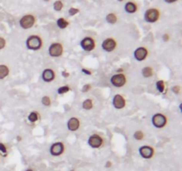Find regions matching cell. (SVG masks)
I'll use <instances>...</instances> for the list:
<instances>
[{
    "mask_svg": "<svg viewBox=\"0 0 182 171\" xmlns=\"http://www.w3.org/2000/svg\"><path fill=\"white\" fill-rule=\"evenodd\" d=\"M26 47L29 50L31 51H38L42 49L44 46V40L41 36L39 35H30L27 37L26 42H25Z\"/></svg>",
    "mask_w": 182,
    "mask_h": 171,
    "instance_id": "1",
    "label": "cell"
},
{
    "mask_svg": "<svg viewBox=\"0 0 182 171\" xmlns=\"http://www.w3.org/2000/svg\"><path fill=\"white\" fill-rule=\"evenodd\" d=\"M152 125L158 129H162L165 128L168 124V118L166 115H164L162 112H157L152 116L151 119Z\"/></svg>",
    "mask_w": 182,
    "mask_h": 171,
    "instance_id": "2",
    "label": "cell"
},
{
    "mask_svg": "<svg viewBox=\"0 0 182 171\" xmlns=\"http://www.w3.org/2000/svg\"><path fill=\"white\" fill-rule=\"evenodd\" d=\"M64 54V46L61 42H53L48 48V55L53 58L61 57Z\"/></svg>",
    "mask_w": 182,
    "mask_h": 171,
    "instance_id": "3",
    "label": "cell"
},
{
    "mask_svg": "<svg viewBox=\"0 0 182 171\" xmlns=\"http://www.w3.org/2000/svg\"><path fill=\"white\" fill-rule=\"evenodd\" d=\"M161 16L160 10L155 7L146 9L144 13V20L148 23H155L159 21Z\"/></svg>",
    "mask_w": 182,
    "mask_h": 171,
    "instance_id": "4",
    "label": "cell"
},
{
    "mask_svg": "<svg viewBox=\"0 0 182 171\" xmlns=\"http://www.w3.org/2000/svg\"><path fill=\"white\" fill-rule=\"evenodd\" d=\"M36 22V16L32 13H28L23 15L20 21H19V24L20 27L23 30H30L31 29Z\"/></svg>",
    "mask_w": 182,
    "mask_h": 171,
    "instance_id": "5",
    "label": "cell"
},
{
    "mask_svg": "<svg viewBox=\"0 0 182 171\" xmlns=\"http://www.w3.org/2000/svg\"><path fill=\"white\" fill-rule=\"evenodd\" d=\"M110 83L113 87L120 88L127 84V76L124 73H115L110 78Z\"/></svg>",
    "mask_w": 182,
    "mask_h": 171,
    "instance_id": "6",
    "label": "cell"
},
{
    "mask_svg": "<svg viewBox=\"0 0 182 171\" xmlns=\"http://www.w3.org/2000/svg\"><path fill=\"white\" fill-rule=\"evenodd\" d=\"M80 46L85 52H92L96 48V40L90 36L84 37L80 41Z\"/></svg>",
    "mask_w": 182,
    "mask_h": 171,
    "instance_id": "7",
    "label": "cell"
},
{
    "mask_svg": "<svg viewBox=\"0 0 182 171\" xmlns=\"http://www.w3.org/2000/svg\"><path fill=\"white\" fill-rule=\"evenodd\" d=\"M87 143L92 149H101L104 145V138L100 134H92L89 137Z\"/></svg>",
    "mask_w": 182,
    "mask_h": 171,
    "instance_id": "8",
    "label": "cell"
},
{
    "mask_svg": "<svg viewBox=\"0 0 182 171\" xmlns=\"http://www.w3.org/2000/svg\"><path fill=\"white\" fill-rule=\"evenodd\" d=\"M65 144L63 142H55L53 143L50 148H49V152L52 156L53 157H59L61 156L65 152Z\"/></svg>",
    "mask_w": 182,
    "mask_h": 171,
    "instance_id": "9",
    "label": "cell"
},
{
    "mask_svg": "<svg viewBox=\"0 0 182 171\" xmlns=\"http://www.w3.org/2000/svg\"><path fill=\"white\" fill-rule=\"evenodd\" d=\"M139 153L141 158L145 160H150L155 156V148L151 145H142L139 148Z\"/></svg>",
    "mask_w": 182,
    "mask_h": 171,
    "instance_id": "10",
    "label": "cell"
},
{
    "mask_svg": "<svg viewBox=\"0 0 182 171\" xmlns=\"http://www.w3.org/2000/svg\"><path fill=\"white\" fill-rule=\"evenodd\" d=\"M116 47H117V41L114 37H107L101 43V48L107 53L114 52L116 49Z\"/></svg>",
    "mask_w": 182,
    "mask_h": 171,
    "instance_id": "11",
    "label": "cell"
},
{
    "mask_svg": "<svg viewBox=\"0 0 182 171\" xmlns=\"http://www.w3.org/2000/svg\"><path fill=\"white\" fill-rule=\"evenodd\" d=\"M149 51L146 46H139L133 52V57L137 62H143L148 57Z\"/></svg>",
    "mask_w": 182,
    "mask_h": 171,
    "instance_id": "12",
    "label": "cell"
},
{
    "mask_svg": "<svg viewBox=\"0 0 182 171\" xmlns=\"http://www.w3.org/2000/svg\"><path fill=\"white\" fill-rule=\"evenodd\" d=\"M126 99L124 96L120 94H116L112 98V105L116 110H122L126 106Z\"/></svg>",
    "mask_w": 182,
    "mask_h": 171,
    "instance_id": "13",
    "label": "cell"
},
{
    "mask_svg": "<svg viewBox=\"0 0 182 171\" xmlns=\"http://www.w3.org/2000/svg\"><path fill=\"white\" fill-rule=\"evenodd\" d=\"M41 78H42V79H43L44 82H45V83H51V82H53V80H55V78H56V73H55V71H54L53 69L46 68L42 71Z\"/></svg>",
    "mask_w": 182,
    "mask_h": 171,
    "instance_id": "14",
    "label": "cell"
},
{
    "mask_svg": "<svg viewBox=\"0 0 182 171\" xmlns=\"http://www.w3.org/2000/svg\"><path fill=\"white\" fill-rule=\"evenodd\" d=\"M81 127V121L79 118L77 117H71L69 119L67 122V128L70 132H75L77 131Z\"/></svg>",
    "mask_w": 182,
    "mask_h": 171,
    "instance_id": "15",
    "label": "cell"
},
{
    "mask_svg": "<svg viewBox=\"0 0 182 171\" xmlns=\"http://www.w3.org/2000/svg\"><path fill=\"white\" fill-rule=\"evenodd\" d=\"M138 9H139V6H138L137 3L134 1H128L124 4V11L129 14L135 13L138 11Z\"/></svg>",
    "mask_w": 182,
    "mask_h": 171,
    "instance_id": "16",
    "label": "cell"
},
{
    "mask_svg": "<svg viewBox=\"0 0 182 171\" xmlns=\"http://www.w3.org/2000/svg\"><path fill=\"white\" fill-rule=\"evenodd\" d=\"M56 24H57V27H58L59 29H61V30H65V29H67V28L70 26V22L66 18L60 17V18L57 19Z\"/></svg>",
    "mask_w": 182,
    "mask_h": 171,
    "instance_id": "17",
    "label": "cell"
},
{
    "mask_svg": "<svg viewBox=\"0 0 182 171\" xmlns=\"http://www.w3.org/2000/svg\"><path fill=\"white\" fill-rule=\"evenodd\" d=\"M41 119V115L37 111H32L28 115V120L30 123H36Z\"/></svg>",
    "mask_w": 182,
    "mask_h": 171,
    "instance_id": "18",
    "label": "cell"
},
{
    "mask_svg": "<svg viewBox=\"0 0 182 171\" xmlns=\"http://www.w3.org/2000/svg\"><path fill=\"white\" fill-rule=\"evenodd\" d=\"M10 74V68L6 64H0V80L4 79Z\"/></svg>",
    "mask_w": 182,
    "mask_h": 171,
    "instance_id": "19",
    "label": "cell"
},
{
    "mask_svg": "<svg viewBox=\"0 0 182 171\" xmlns=\"http://www.w3.org/2000/svg\"><path fill=\"white\" fill-rule=\"evenodd\" d=\"M154 74H155L154 69L152 68L151 66H145L144 68H142V69H141V75L146 78L153 77Z\"/></svg>",
    "mask_w": 182,
    "mask_h": 171,
    "instance_id": "20",
    "label": "cell"
},
{
    "mask_svg": "<svg viewBox=\"0 0 182 171\" xmlns=\"http://www.w3.org/2000/svg\"><path fill=\"white\" fill-rule=\"evenodd\" d=\"M155 87H156V89L159 93L161 94H164L165 93V90H166V84L164 82V80L163 79H159L155 82Z\"/></svg>",
    "mask_w": 182,
    "mask_h": 171,
    "instance_id": "21",
    "label": "cell"
},
{
    "mask_svg": "<svg viewBox=\"0 0 182 171\" xmlns=\"http://www.w3.org/2000/svg\"><path fill=\"white\" fill-rule=\"evenodd\" d=\"M82 107L84 110L85 111H91L92 110V108L94 107V103H93V100L92 98H87L85 99L83 103H82Z\"/></svg>",
    "mask_w": 182,
    "mask_h": 171,
    "instance_id": "22",
    "label": "cell"
},
{
    "mask_svg": "<svg viewBox=\"0 0 182 171\" xmlns=\"http://www.w3.org/2000/svg\"><path fill=\"white\" fill-rule=\"evenodd\" d=\"M105 20L109 24H115L118 21V17L115 13H109L106 15Z\"/></svg>",
    "mask_w": 182,
    "mask_h": 171,
    "instance_id": "23",
    "label": "cell"
},
{
    "mask_svg": "<svg viewBox=\"0 0 182 171\" xmlns=\"http://www.w3.org/2000/svg\"><path fill=\"white\" fill-rule=\"evenodd\" d=\"M71 91V87L69 86V85H65V86H62V87H60L58 89H57V93L58 95L60 96H62V95H65L69 92Z\"/></svg>",
    "mask_w": 182,
    "mask_h": 171,
    "instance_id": "24",
    "label": "cell"
},
{
    "mask_svg": "<svg viewBox=\"0 0 182 171\" xmlns=\"http://www.w3.org/2000/svg\"><path fill=\"white\" fill-rule=\"evenodd\" d=\"M64 7V4L61 0H56L54 3H53V10L56 11V12H61L62 11Z\"/></svg>",
    "mask_w": 182,
    "mask_h": 171,
    "instance_id": "25",
    "label": "cell"
},
{
    "mask_svg": "<svg viewBox=\"0 0 182 171\" xmlns=\"http://www.w3.org/2000/svg\"><path fill=\"white\" fill-rule=\"evenodd\" d=\"M132 137H133V139H135L136 141H141V140H143V139L145 138V134H144V132L141 131V130H136V131L134 132Z\"/></svg>",
    "mask_w": 182,
    "mask_h": 171,
    "instance_id": "26",
    "label": "cell"
},
{
    "mask_svg": "<svg viewBox=\"0 0 182 171\" xmlns=\"http://www.w3.org/2000/svg\"><path fill=\"white\" fill-rule=\"evenodd\" d=\"M7 155H8V148H7V146L4 143L0 142V156L6 157Z\"/></svg>",
    "mask_w": 182,
    "mask_h": 171,
    "instance_id": "27",
    "label": "cell"
},
{
    "mask_svg": "<svg viewBox=\"0 0 182 171\" xmlns=\"http://www.w3.org/2000/svg\"><path fill=\"white\" fill-rule=\"evenodd\" d=\"M41 103L45 107H49L52 104V99L49 96H44L41 98Z\"/></svg>",
    "mask_w": 182,
    "mask_h": 171,
    "instance_id": "28",
    "label": "cell"
},
{
    "mask_svg": "<svg viewBox=\"0 0 182 171\" xmlns=\"http://www.w3.org/2000/svg\"><path fill=\"white\" fill-rule=\"evenodd\" d=\"M91 89H92V85L91 84H84L82 87L81 91H82V93L85 94V93H88L89 91H91Z\"/></svg>",
    "mask_w": 182,
    "mask_h": 171,
    "instance_id": "29",
    "label": "cell"
},
{
    "mask_svg": "<svg viewBox=\"0 0 182 171\" xmlns=\"http://www.w3.org/2000/svg\"><path fill=\"white\" fill-rule=\"evenodd\" d=\"M79 12H80V10H79L78 8L71 7V8H70V10H69V14H70V16H74V15L77 14Z\"/></svg>",
    "mask_w": 182,
    "mask_h": 171,
    "instance_id": "30",
    "label": "cell"
},
{
    "mask_svg": "<svg viewBox=\"0 0 182 171\" xmlns=\"http://www.w3.org/2000/svg\"><path fill=\"white\" fill-rule=\"evenodd\" d=\"M6 44H7V43H6V39H5L4 37H3L0 36V51L3 50L4 48H5Z\"/></svg>",
    "mask_w": 182,
    "mask_h": 171,
    "instance_id": "31",
    "label": "cell"
},
{
    "mask_svg": "<svg viewBox=\"0 0 182 171\" xmlns=\"http://www.w3.org/2000/svg\"><path fill=\"white\" fill-rule=\"evenodd\" d=\"M172 93H174V94H176V95L180 94V92H181V86H179V85L173 86V87H172Z\"/></svg>",
    "mask_w": 182,
    "mask_h": 171,
    "instance_id": "32",
    "label": "cell"
},
{
    "mask_svg": "<svg viewBox=\"0 0 182 171\" xmlns=\"http://www.w3.org/2000/svg\"><path fill=\"white\" fill-rule=\"evenodd\" d=\"M162 39L164 41V42H169L170 39H171V37L168 33H164V34L162 36Z\"/></svg>",
    "mask_w": 182,
    "mask_h": 171,
    "instance_id": "33",
    "label": "cell"
},
{
    "mask_svg": "<svg viewBox=\"0 0 182 171\" xmlns=\"http://www.w3.org/2000/svg\"><path fill=\"white\" fill-rule=\"evenodd\" d=\"M82 72L84 73V74H85V75H88V76H90V75H92V70L91 69H88L86 68H83L82 69Z\"/></svg>",
    "mask_w": 182,
    "mask_h": 171,
    "instance_id": "34",
    "label": "cell"
},
{
    "mask_svg": "<svg viewBox=\"0 0 182 171\" xmlns=\"http://www.w3.org/2000/svg\"><path fill=\"white\" fill-rule=\"evenodd\" d=\"M112 166H113V163H112L110 161H108L105 163V168H107V169H110Z\"/></svg>",
    "mask_w": 182,
    "mask_h": 171,
    "instance_id": "35",
    "label": "cell"
},
{
    "mask_svg": "<svg viewBox=\"0 0 182 171\" xmlns=\"http://www.w3.org/2000/svg\"><path fill=\"white\" fill-rule=\"evenodd\" d=\"M61 74H62V76H63L64 78H69V77H70V73H69L67 70H63Z\"/></svg>",
    "mask_w": 182,
    "mask_h": 171,
    "instance_id": "36",
    "label": "cell"
},
{
    "mask_svg": "<svg viewBox=\"0 0 182 171\" xmlns=\"http://www.w3.org/2000/svg\"><path fill=\"white\" fill-rule=\"evenodd\" d=\"M165 3H167V4H173V3H176V2H178L179 0H164Z\"/></svg>",
    "mask_w": 182,
    "mask_h": 171,
    "instance_id": "37",
    "label": "cell"
},
{
    "mask_svg": "<svg viewBox=\"0 0 182 171\" xmlns=\"http://www.w3.org/2000/svg\"><path fill=\"white\" fill-rule=\"evenodd\" d=\"M21 139H22V138H21V137H17V140H18V142H21Z\"/></svg>",
    "mask_w": 182,
    "mask_h": 171,
    "instance_id": "38",
    "label": "cell"
},
{
    "mask_svg": "<svg viewBox=\"0 0 182 171\" xmlns=\"http://www.w3.org/2000/svg\"><path fill=\"white\" fill-rule=\"evenodd\" d=\"M25 171H35L34 170H32V169H27Z\"/></svg>",
    "mask_w": 182,
    "mask_h": 171,
    "instance_id": "39",
    "label": "cell"
},
{
    "mask_svg": "<svg viewBox=\"0 0 182 171\" xmlns=\"http://www.w3.org/2000/svg\"><path fill=\"white\" fill-rule=\"evenodd\" d=\"M44 2H49V1H51V0H44Z\"/></svg>",
    "mask_w": 182,
    "mask_h": 171,
    "instance_id": "40",
    "label": "cell"
},
{
    "mask_svg": "<svg viewBox=\"0 0 182 171\" xmlns=\"http://www.w3.org/2000/svg\"><path fill=\"white\" fill-rule=\"evenodd\" d=\"M118 2H123V1H124V0H117Z\"/></svg>",
    "mask_w": 182,
    "mask_h": 171,
    "instance_id": "41",
    "label": "cell"
},
{
    "mask_svg": "<svg viewBox=\"0 0 182 171\" xmlns=\"http://www.w3.org/2000/svg\"><path fill=\"white\" fill-rule=\"evenodd\" d=\"M0 161H1V156H0Z\"/></svg>",
    "mask_w": 182,
    "mask_h": 171,
    "instance_id": "42",
    "label": "cell"
}]
</instances>
